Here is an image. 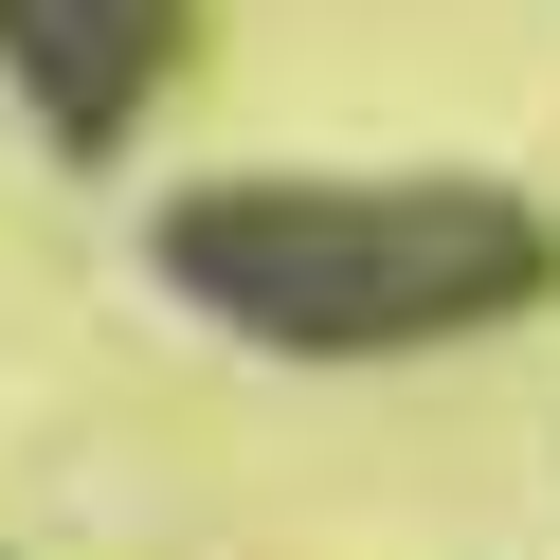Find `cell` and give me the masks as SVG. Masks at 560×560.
Returning a JSON list of instances; mask_svg holds the SVG:
<instances>
[{
  "label": "cell",
  "instance_id": "obj_2",
  "mask_svg": "<svg viewBox=\"0 0 560 560\" xmlns=\"http://www.w3.org/2000/svg\"><path fill=\"white\" fill-rule=\"evenodd\" d=\"M182 19H199V0H0V91H19L73 163H109L127 127H145Z\"/></svg>",
  "mask_w": 560,
  "mask_h": 560
},
{
  "label": "cell",
  "instance_id": "obj_1",
  "mask_svg": "<svg viewBox=\"0 0 560 560\" xmlns=\"http://www.w3.org/2000/svg\"><path fill=\"white\" fill-rule=\"evenodd\" d=\"M145 271L254 362H416L560 290L542 199L506 182H182Z\"/></svg>",
  "mask_w": 560,
  "mask_h": 560
}]
</instances>
